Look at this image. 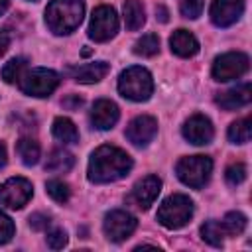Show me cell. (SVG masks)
I'll use <instances>...</instances> for the list:
<instances>
[{"label": "cell", "instance_id": "obj_1", "mask_svg": "<svg viewBox=\"0 0 252 252\" xmlns=\"http://www.w3.org/2000/svg\"><path fill=\"white\" fill-rule=\"evenodd\" d=\"M132 169V158L116 146H100L89 159V179L93 183H110L122 179Z\"/></svg>", "mask_w": 252, "mask_h": 252}, {"label": "cell", "instance_id": "obj_2", "mask_svg": "<svg viewBox=\"0 0 252 252\" xmlns=\"http://www.w3.org/2000/svg\"><path fill=\"white\" fill-rule=\"evenodd\" d=\"M83 14V0H51L45 8V24L53 33L65 35L79 28Z\"/></svg>", "mask_w": 252, "mask_h": 252}, {"label": "cell", "instance_id": "obj_3", "mask_svg": "<svg viewBox=\"0 0 252 252\" xmlns=\"http://www.w3.org/2000/svg\"><path fill=\"white\" fill-rule=\"evenodd\" d=\"M118 91L128 100H136V102L148 100L154 91V81H152L150 71L138 65L128 67L118 77Z\"/></svg>", "mask_w": 252, "mask_h": 252}, {"label": "cell", "instance_id": "obj_4", "mask_svg": "<svg viewBox=\"0 0 252 252\" xmlns=\"http://www.w3.org/2000/svg\"><path fill=\"white\" fill-rule=\"evenodd\" d=\"M193 217V201L183 193L169 195L158 209V220L165 228H181Z\"/></svg>", "mask_w": 252, "mask_h": 252}, {"label": "cell", "instance_id": "obj_5", "mask_svg": "<svg viewBox=\"0 0 252 252\" xmlns=\"http://www.w3.org/2000/svg\"><path fill=\"white\" fill-rule=\"evenodd\" d=\"M175 171H177V177L185 185L193 189H201L211 177L213 161L209 156H187L177 161Z\"/></svg>", "mask_w": 252, "mask_h": 252}, {"label": "cell", "instance_id": "obj_6", "mask_svg": "<svg viewBox=\"0 0 252 252\" xmlns=\"http://www.w3.org/2000/svg\"><path fill=\"white\" fill-rule=\"evenodd\" d=\"M59 85V75L51 69H32L20 77V89L30 96H49Z\"/></svg>", "mask_w": 252, "mask_h": 252}, {"label": "cell", "instance_id": "obj_7", "mask_svg": "<svg viewBox=\"0 0 252 252\" xmlns=\"http://www.w3.org/2000/svg\"><path fill=\"white\" fill-rule=\"evenodd\" d=\"M118 32V16L114 8L110 6H98L94 8L89 24V37L94 41H108Z\"/></svg>", "mask_w": 252, "mask_h": 252}, {"label": "cell", "instance_id": "obj_8", "mask_svg": "<svg viewBox=\"0 0 252 252\" xmlns=\"http://www.w3.org/2000/svg\"><path fill=\"white\" fill-rule=\"evenodd\" d=\"M248 55L240 51H228L215 59L213 63V77L215 81H232L242 77L248 71Z\"/></svg>", "mask_w": 252, "mask_h": 252}, {"label": "cell", "instance_id": "obj_9", "mask_svg": "<svg viewBox=\"0 0 252 252\" xmlns=\"http://www.w3.org/2000/svg\"><path fill=\"white\" fill-rule=\"evenodd\" d=\"M33 187L24 177H10L0 185V205L8 209H22L32 199Z\"/></svg>", "mask_w": 252, "mask_h": 252}, {"label": "cell", "instance_id": "obj_10", "mask_svg": "<svg viewBox=\"0 0 252 252\" xmlns=\"http://www.w3.org/2000/svg\"><path fill=\"white\" fill-rule=\"evenodd\" d=\"M136 224H138V220L134 215L116 209L104 217V234L112 242H122L124 238H128L134 232Z\"/></svg>", "mask_w": 252, "mask_h": 252}, {"label": "cell", "instance_id": "obj_11", "mask_svg": "<svg viewBox=\"0 0 252 252\" xmlns=\"http://www.w3.org/2000/svg\"><path fill=\"white\" fill-rule=\"evenodd\" d=\"M244 12V0H213L211 4V20L219 28L232 26Z\"/></svg>", "mask_w": 252, "mask_h": 252}, {"label": "cell", "instance_id": "obj_12", "mask_svg": "<svg viewBox=\"0 0 252 252\" xmlns=\"http://www.w3.org/2000/svg\"><path fill=\"white\" fill-rule=\"evenodd\" d=\"M158 132V122L154 116H136L128 126H126V138L134 146H148Z\"/></svg>", "mask_w": 252, "mask_h": 252}, {"label": "cell", "instance_id": "obj_13", "mask_svg": "<svg viewBox=\"0 0 252 252\" xmlns=\"http://www.w3.org/2000/svg\"><path fill=\"white\" fill-rule=\"evenodd\" d=\"M183 136H185V140H189L195 146H205V144H209L213 140L215 130H213V124H211V120L207 116L193 114L183 124Z\"/></svg>", "mask_w": 252, "mask_h": 252}, {"label": "cell", "instance_id": "obj_14", "mask_svg": "<svg viewBox=\"0 0 252 252\" xmlns=\"http://www.w3.org/2000/svg\"><path fill=\"white\" fill-rule=\"evenodd\" d=\"M159 189H161V181L158 175H146L144 179H140L134 189H132V195H130V201L136 203V207L140 209H150V205L156 201V197L159 195Z\"/></svg>", "mask_w": 252, "mask_h": 252}, {"label": "cell", "instance_id": "obj_15", "mask_svg": "<svg viewBox=\"0 0 252 252\" xmlns=\"http://www.w3.org/2000/svg\"><path fill=\"white\" fill-rule=\"evenodd\" d=\"M118 106L108 98H98L91 110V122L98 130H108L118 122Z\"/></svg>", "mask_w": 252, "mask_h": 252}, {"label": "cell", "instance_id": "obj_16", "mask_svg": "<svg viewBox=\"0 0 252 252\" xmlns=\"http://www.w3.org/2000/svg\"><path fill=\"white\" fill-rule=\"evenodd\" d=\"M252 100V87L250 83H242L234 89H228L224 93H220L217 96V104L224 110H236V108H242L246 106L248 102Z\"/></svg>", "mask_w": 252, "mask_h": 252}, {"label": "cell", "instance_id": "obj_17", "mask_svg": "<svg viewBox=\"0 0 252 252\" xmlns=\"http://www.w3.org/2000/svg\"><path fill=\"white\" fill-rule=\"evenodd\" d=\"M169 45H171V51L179 57H193L199 51V41L187 30H175L169 37Z\"/></svg>", "mask_w": 252, "mask_h": 252}, {"label": "cell", "instance_id": "obj_18", "mask_svg": "<svg viewBox=\"0 0 252 252\" xmlns=\"http://www.w3.org/2000/svg\"><path fill=\"white\" fill-rule=\"evenodd\" d=\"M108 63L104 61H96V63H87V65H79L69 69L71 77L77 83H98L106 73H108Z\"/></svg>", "mask_w": 252, "mask_h": 252}, {"label": "cell", "instance_id": "obj_19", "mask_svg": "<svg viewBox=\"0 0 252 252\" xmlns=\"http://www.w3.org/2000/svg\"><path fill=\"white\" fill-rule=\"evenodd\" d=\"M146 22V12L140 0H126L124 2V24L130 32H136L144 26Z\"/></svg>", "mask_w": 252, "mask_h": 252}, {"label": "cell", "instance_id": "obj_20", "mask_svg": "<svg viewBox=\"0 0 252 252\" xmlns=\"http://www.w3.org/2000/svg\"><path fill=\"white\" fill-rule=\"evenodd\" d=\"M53 136L63 142V144H75L79 142V132H77V126L65 118V116H59L53 120Z\"/></svg>", "mask_w": 252, "mask_h": 252}, {"label": "cell", "instance_id": "obj_21", "mask_svg": "<svg viewBox=\"0 0 252 252\" xmlns=\"http://www.w3.org/2000/svg\"><path fill=\"white\" fill-rule=\"evenodd\" d=\"M75 163V158L65 152V150H53L49 156H47V161H45V169L47 171H55V173H65L73 167Z\"/></svg>", "mask_w": 252, "mask_h": 252}, {"label": "cell", "instance_id": "obj_22", "mask_svg": "<svg viewBox=\"0 0 252 252\" xmlns=\"http://www.w3.org/2000/svg\"><path fill=\"white\" fill-rule=\"evenodd\" d=\"M16 152L26 165H35L39 159V144L33 138H20L16 144Z\"/></svg>", "mask_w": 252, "mask_h": 252}, {"label": "cell", "instance_id": "obj_23", "mask_svg": "<svg viewBox=\"0 0 252 252\" xmlns=\"http://www.w3.org/2000/svg\"><path fill=\"white\" fill-rule=\"evenodd\" d=\"M252 136V120L240 118L228 126V140L232 144H246Z\"/></svg>", "mask_w": 252, "mask_h": 252}, {"label": "cell", "instance_id": "obj_24", "mask_svg": "<svg viewBox=\"0 0 252 252\" xmlns=\"http://www.w3.org/2000/svg\"><path fill=\"white\" fill-rule=\"evenodd\" d=\"M159 49V37L156 33H146L134 43V53L142 57H152Z\"/></svg>", "mask_w": 252, "mask_h": 252}, {"label": "cell", "instance_id": "obj_25", "mask_svg": "<svg viewBox=\"0 0 252 252\" xmlns=\"http://www.w3.org/2000/svg\"><path fill=\"white\" fill-rule=\"evenodd\" d=\"M201 234H203V240L209 242L211 246H220L224 240V228L217 220H207L201 226Z\"/></svg>", "mask_w": 252, "mask_h": 252}, {"label": "cell", "instance_id": "obj_26", "mask_svg": "<svg viewBox=\"0 0 252 252\" xmlns=\"http://www.w3.org/2000/svg\"><path fill=\"white\" fill-rule=\"evenodd\" d=\"M26 65H28V61H26L24 57L10 59V61L4 65V69H2V79H4L6 83H16V81H20V77H22L24 71H26Z\"/></svg>", "mask_w": 252, "mask_h": 252}, {"label": "cell", "instance_id": "obj_27", "mask_svg": "<svg viewBox=\"0 0 252 252\" xmlns=\"http://www.w3.org/2000/svg\"><path fill=\"white\" fill-rule=\"evenodd\" d=\"M222 228H224V232L236 236V234H240L246 228V217L242 213H238V211L226 213V217L222 220Z\"/></svg>", "mask_w": 252, "mask_h": 252}, {"label": "cell", "instance_id": "obj_28", "mask_svg": "<svg viewBox=\"0 0 252 252\" xmlns=\"http://www.w3.org/2000/svg\"><path fill=\"white\" fill-rule=\"evenodd\" d=\"M45 189H47V195H49L53 201H57V203H65V201L69 199V187H67V183H63V181H59V179L47 181Z\"/></svg>", "mask_w": 252, "mask_h": 252}, {"label": "cell", "instance_id": "obj_29", "mask_svg": "<svg viewBox=\"0 0 252 252\" xmlns=\"http://www.w3.org/2000/svg\"><path fill=\"white\" fill-rule=\"evenodd\" d=\"M224 175H226V181H228L230 185H240V183L246 179V165L240 163V161H234V163H230V165L226 167Z\"/></svg>", "mask_w": 252, "mask_h": 252}, {"label": "cell", "instance_id": "obj_30", "mask_svg": "<svg viewBox=\"0 0 252 252\" xmlns=\"http://www.w3.org/2000/svg\"><path fill=\"white\" fill-rule=\"evenodd\" d=\"M203 4H205V0H181V6H179V8H181V14H183L185 18L195 20V18L201 16Z\"/></svg>", "mask_w": 252, "mask_h": 252}, {"label": "cell", "instance_id": "obj_31", "mask_svg": "<svg viewBox=\"0 0 252 252\" xmlns=\"http://www.w3.org/2000/svg\"><path fill=\"white\" fill-rule=\"evenodd\" d=\"M14 232H16V226H14L12 219H10L6 213L0 211V244L10 242L12 236H14Z\"/></svg>", "mask_w": 252, "mask_h": 252}, {"label": "cell", "instance_id": "obj_32", "mask_svg": "<svg viewBox=\"0 0 252 252\" xmlns=\"http://www.w3.org/2000/svg\"><path fill=\"white\" fill-rule=\"evenodd\" d=\"M67 244V232L63 228H53L47 232V246L53 250H61Z\"/></svg>", "mask_w": 252, "mask_h": 252}, {"label": "cell", "instance_id": "obj_33", "mask_svg": "<svg viewBox=\"0 0 252 252\" xmlns=\"http://www.w3.org/2000/svg\"><path fill=\"white\" fill-rule=\"evenodd\" d=\"M47 224H49V219L45 217V215H32L30 217V226L32 228H35V230H41V228H47Z\"/></svg>", "mask_w": 252, "mask_h": 252}, {"label": "cell", "instance_id": "obj_34", "mask_svg": "<svg viewBox=\"0 0 252 252\" xmlns=\"http://www.w3.org/2000/svg\"><path fill=\"white\" fill-rule=\"evenodd\" d=\"M61 104L73 110V108H79V106L83 104V98H81V96H77V94H73V96H69V98H63V100H61Z\"/></svg>", "mask_w": 252, "mask_h": 252}, {"label": "cell", "instance_id": "obj_35", "mask_svg": "<svg viewBox=\"0 0 252 252\" xmlns=\"http://www.w3.org/2000/svg\"><path fill=\"white\" fill-rule=\"evenodd\" d=\"M8 45H10V35H8L4 30H0V57L6 53Z\"/></svg>", "mask_w": 252, "mask_h": 252}, {"label": "cell", "instance_id": "obj_36", "mask_svg": "<svg viewBox=\"0 0 252 252\" xmlns=\"http://www.w3.org/2000/svg\"><path fill=\"white\" fill-rule=\"evenodd\" d=\"M6 161H8L6 146H4V142H0V167H4V165H6Z\"/></svg>", "mask_w": 252, "mask_h": 252}, {"label": "cell", "instance_id": "obj_37", "mask_svg": "<svg viewBox=\"0 0 252 252\" xmlns=\"http://www.w3.org/2000/svg\"><path fill=\"white\" fill-rule=\"evenodd\" d=\"M156 14H158L156 18H159V22H167V10L163 6H158L156 8Z\"/></svg>", "mask_w": 252, "mask_h": 252}, {"label": "cell", "instance_id": "obj_38", "mask_svg": "<svg viewBox=\"0 0 252 252\" xmlns=\"http://www.w3.org/2000/svg\"><path fill=\"white\" fill-rule=\"evenodd\" d=\"M8 4H10V0H0V16L8 10Z\"/></svg>", "mask_w": 252, "mask_h": 252}]
</instances>
